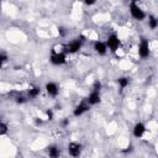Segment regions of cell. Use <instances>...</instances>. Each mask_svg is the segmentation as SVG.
<instances>
[{
  "instance_id": "cell-2",
  "label": "cell",
  "mask_w": 158,
  "mask_h": 158,
  "mask_svg": "<svg viewBox=\"0 0 158 158\" xmlns=\"http://www.w3.org/2000/svg\"><path fill=\"white\" fill-rule=\"evenodd\" d=\"M106 47L110 48V51H112V52H116L118 49V47H120V38L117 37V35L112 33V35L109 36V38L106 41Z\"/></svg>"
},
{
  "instance_id": "cell-13",
  "label": "cell",
  "mask_w": 158,
  "mask_h": 158,
  "mask_svg": "<svg viewBox=\"0 0 158 158\" xmlns=\"http://www.w3.org/2000/svg\"><path fill=\"white\" fill-rule=\"evenodd\" d=\"M28 98H31V99H35V98H37L38 95H40V88H31V89H28Z\"/></svg>"
},
{
  "instance_id": "cell-5",
  "label": "cell",
  "mask_w": 158,
  "mask_h": 158,
  "mask_svg": "<svg viewBox=\"0 0 158 158\" xmlns=\"http://www.w3.org/2000/svg\"><path fill=\"white\" fill-rule=\"evenodd\" d=\"M80 48H81V41H72L64 47L67 53H77Z\"/></svg>"
},
{
  "instance_id": "cell-1",
  "label": "cell",
  "mask_w": 158,
  "mask_h": 158,
  "mask_svg": "<svg viewBox=\"0 0 158 158\" xmlns=\"http://www.w3.org/2000/svg\"><path fill=\"white\" fill-rule=\"evenodd\" d=\"M130 12H131L132 17L135 20H137V21H142V20L146 19V12L138 5H136L135 2H131V5H130Z\"/></svg>"
},
{
  "instance_id": "cell-11",
  "label": "cell",
  "mask_w": 158,
  "mask_h": 158,
  "mask_svg": "<svg viewBox=\"0 0 158 158\" xmlns=\"http://www.w3.org/2000/svg\"><path fill=\"white\" fill-rule=\"evenodd\" d=\"M144 132H146V127H144L143 123L138 122V123L135 125V127H133V135H135V137H142L144 135Z\"/></svg>"
},
{
  "instance_id": "cell-18",
  "label": "cell",
  "mask_w": 158,
  "mask_h": 158,
  "mask_svg": "<svg viewBox=\"0 0 158 158\" xmlns=\"http://www.w3.org/2000/svg\"><path fill=\"white\" fill-rule=\"evenodd\" d=\"M100 88H101V83H100V81H95V83H94V86H93V90L100 91Z\"/></svg>"
},
{
  "instance_id": "cell-4",
  "label": "cell",
  "mask_w": 158,
  "mask_h": 158,
  "mask_svg": "<svg viewBox=\"0 0 158 158\" xmlns=\"http://www.w3.org/2000/svg\"><path fill=\"white\" fill-rule=\"evenodd\" d=\"M68 152L73 157H79L81 153V146L78 142H70L68 144Z\"/></svg>"
},
{
  "instance_id": "cell-9",
  "label": "cell",
  "mask_w": 158,
  "mask_h": 158,
  "mask_svg": "<svg viewBox=\"0 0 158 158\" xmlns=\"http://www.w3.org/2000/svg\"><path fill=\"white\" fill-rule=\"evenodd\" d=\"M89 110V104H85V102H81V104H79L75 109H74V111H73V115L74 116H81L84 112H86Z\"/></svg>"
},
{
  "instance_id": "cell-21",
  "label": "cell",
  "mask_w": 158,
  "mask_h": 158,
  "mask_svg": "<svg viewBox=\"0 0 158 158\" xmlns=\"http://www.w3.org/2000/svg\"><path fill=\"white\" fill-rule=\"evenodd\" d=\"M46 114H47V116H48V118H49V120H52V117H53V112H52L51 110H48V111H47Z\"/></svg>"
},
{
  "instance_id": "cell-16",
  "label": "cell",
  "mask_w": 158,
  "mask_h": 158,
  "mask_svg": "<svg viewBox=\"0 0 158 158\" xmlns=\"http://www.w3.org/2000/svg\"><path fill=\"white\" fill-rule=\"evenodd\" d=\"M7 132V126L2 122H0V135H5Z\"/></svg>"
},
{
  "instance_id": "cell-8",
  "label": "cell",
  "mask_w": 158,
  "mask_h": 158,
  "mask_svg": "<svg viewBox=\"0 0 158 158\" xmlns=\"http://www.w3.org/2000/svg\"><path fill=\"white\" fill-rule=\"evenodd\" d=\"M100 102V93L96 90H93L90 95L88 96V104L89 105H96Z\"/></svg>"
},
{
  "instance_id": "cell-19",
  "label": "cell",
  "mask_w": 158,
  "mask_h": 158,
  "mask_svg": "<svg viewBox=\"0 0 158 158\" xmlns=\"http://www.w3.org/2000/svg\"><path fill=\"white\" fill-rule=\"evenodd\" d=\"M16 101H17L19 104H23V102L26 101V98L22 96V95H19V96H16Z\"/></svg>"
},
{
  "instance_id": "cell-22",
  "label": "cell",
  "mask_w": 158,
  "mask_h": 158,
  "mask_svg": "<svg viewBox=\"0 0 158 158\" xmlns=\"http://www.w3.org/2000/svg\"><path fill=\"white\" fill-rule=\"evenodd\" d=\"M131 2H136V1H138V0H130Z\"/></svg>"
},
{
  "instance_id": "cell-15",
  "label": "cell",
  "mask_w": 158,
  "mask_h": 158,
  "mask_svg": "<svg viewBox=\"0 0 158 158\" xmlns=\"http://www.w3.org/2000/svg\"><path fill=\"white\" fill-rule=\"evenodd\" d=\"M148 25H149V27H151L152 30H154V28H157V26H158V20H157L154 16H149Z\"/></svg>"
},
{
  "instance_id": "cell-6",
  "label": "cell",
  "mask_w": 158,
  "mask_h": 158,
  "mask_svg": "<svg viewBox=\"0 0 158 158\" xmlns=\"http://www.w3.org/2000/svg\"><path fill=\"white\" fill-rule=\"evenodd\" d=\"M138 53L142 58H147L149 56V44L146 40H142L141 43H139V47H138Z\"/></svg>"
},
{
  "instance_id": "cell-7",
  "label": "cell",
  "mask_w": 158,
  "mask_h": 158,
  "mask_svg": "<svg viewBox=\"0 0 158 158\" xmlns=\"http://www.w3.org/2000/svg\"><path fill=\"white\" fill-rule=\"evenodd\" d=\"M46 91H47L51 96H56V95H58V93H59V88H58V85H57L56 83L49 81V83L46 84Z\"/></svg>"
},
{
  "instance_id": "cell-10",
  "label": "cell",
  "mask_w": 158,
  "mask_h": 158,
  "mask_svg": "<svg viewBox=\"0 0 158 158\" xmlns=\"http://www.w3.org/2000/svg\"><path fill=\"white\" fill-rule=\"evenodd\" d=\"M94 49H95V52L96 53H99V54H105L106 53V51H107V47H106V43H104V42H100V41H96L95 43H94Z\"/></svg>"
},
{
  "instance_id": "cell-3",
  "label": "cell",
  "mask_w": 158,
  "mask_h": 158,
  "mask_svg": "<svg viewBox=\"0 0 158 158\" xmlns=\"http://www.w3.org/2000/svg\"><path fill=\"white\" fill-rule=\"evenodd\" d=\"M49 59H51V62L54 65H62V64L65 63L67 56H65V53H62V52H59V53H52V56H51Z\"/></svg>"
},
{
  "instance_id": "cell-17",
  "label": "cell",
  "mask_w": 158,
  "mask_h": 158,
  "mask_svg": "<svg viewBox=\"0 0 158 158\" xmlns=\"http://www.w3.org/2000/svg\"><path fill=\"white\" fill-rule=\"evenodd\" d=\"M7 60V56L5 53H0V68L2 67V64Z\"/></svg>"
},
{
  "instance_id": "cell-14",
  "label": "cell",
  "mask_w": 158,
  "mask_h": 158,
  "mask_svg": "<svg viewBox=\"0 0 158 158\" xmlns=\"http://www.w3.org/2000/svg\"><path fill=\"white\" fill-rule=\"evenodd\" d=\"M117 83H118V85H120L121 89H125V88L128 85V78H126V77H121V78H118Z\"/></svg>"
},
{
  "instance_id": "cell-20",
  "label": "cell",
  "mask_w": 158,
  "mask_h": 158,
  "mask_svg": "<svg viewBox=\"0 0 158 158\" xmlns=\"http://www.w3.org/2000/svg\"><path fill=\"white\" fill-rule=\"evenodd\" d=\"M84 2H85V5H94L95 2H96V0H84Z\"/></svg>"
},
{
  "instance_id": "cell-12",
  "label": "cell",
  "mask_w": 158,
  "mask_h": 158,
  "mask_svg": "<svg viewBox=\"0 0 158 158\" xmlns=\"http://www.w3.org/2000/svg\"><path fill=\"white\" fill-rule=\"evenodd\" d=\"M59 153H60V151H59V148H57L56 146H49V147H48V156H49V157L56 158V157L59 156Z\"/></svg>"
}]
</instances>
